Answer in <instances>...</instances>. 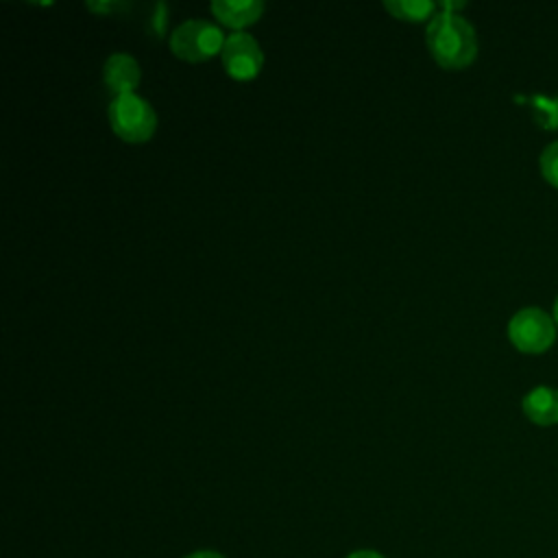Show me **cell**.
Segmentation results:
<instances>
[{
    "label": "cell",
    "mask_w": 558,
    "mask_h": 558,
    "mask_svg": "<svg viewBox=\"0 0 558 558\" xmlns=\"http://www.w3.org/2000/svg\"><path fill=\"white\" fill-rule=\"evenodd\" d=\"M425 41L438 65L460 70L477 54V37L471 22L453 11H436L425 28Z\"/></svg>",
    "instance_id": "obj_1"
},
{
    "label": "cell",
    "mask_w": 558,
    "mask_h": 558,
    "mask_svg": "<svg viewBox=\"0 0 558 558\" xmlns=\"http://www.w3.org/2000/svg\"><path fill=\"white\" fill-rule=\"evenodd\" d=\"M541 174L547 183L558 187V142H551L541 153Z\"/></svg>",
    "instance_id": "obj_11"
},
{
    "label": "cell",
    "mask_w": 558,
    "mask_h": 558,
    "mask_svg": "<svg viewBox=\"0 0 558 558\" xmlns=\"http://www.w3.org/2000/svg\"><path fill=\"white\" fill-rule=\"evenodd\" d=\"M521 408L532 423L554 425L558 423V390L551 386H536L523 397Z\"/></svg>",
    "instance_id": "obj_7"
},
{
    "label": "cell",
    "mask_w": 558,
    "mask_h": 558,
    "mask_svg": "<svg viewBox=\"0 0 558 558\" xmlns=\"http://www.w3.org/2000/svg\"><path fill=\"white\" fill-rule=\"evenodd\" d=\"M554 318H556V323H558V299H556V303H554Z\"/></svg>",
    "instance_id": "obj_16"
},
{
    "label": "cell",
    "mask_w": 558,
    "mask_h": 558,
    "mask_svg": "<svg viewBox=\"0 0 558 558\" xmlns=\"http://www.w3.org/2000/svg\"><path fill=\"white\" fill-rule=\"evenodd\" d=\"M225 39L227 37L216 24L209 20L192 17L181 22L170 33V50L185 61H205L222 50Z\"/></svg>",
    "instance_id": "obj_3"
},
{
    "label": "cell",
    "mask_w": 558,
    "mask_h": 558,
    "mask_svg": "<svg viewBox=\"0 0 558 558\" xmlns=\"http://www.w3.org/2000/svg\"><path fill=\"white\" fill-rule=\"evenodd\" d=\"M85 7L89 11H96V13H113V11L129 9V4L120 2V0H89Z\"/></svg>",
    "instance_id": "obj_12"
},
{
    "label": "cell",
    "mask_w": 558,
    "mask_h": 558,
    "mask_svg": "<svg viewBox=\"0 0 558 558\" xmlns=\"http://www.w3.org/2000/svg\"><path fill=\"white\" fill-rule=\"evenodd\" d=\"M349 558H384V556H379L377 551H368V549H364V551H355V554H351Z\"/></svg>",
    "instance_id": "obj_14"
},
{
    "label": "cell",
    "mask_w": 558,
    "mask_h": 558,
    "mask_svg": "<svg viewBox=\"0 0 558 558\" xmlns=\"http://www.w3.org/2000/svg\"><path fill=\"white\" fill-rule=\"evenodd\" d=\"M187 558H222V556L216 554V551H196V554H192Z\"/></svg>",
    "instance_id": "obj_15"
},
{
    "label": "cell",
    "mask_w": 558,
    "mask_h": 558,
    "mask_svg": "<svg viewBox=\"0 0 558 558\" xmlns=\"http://www.w3.org/2000/svg\"><path fill=\"white\" fill-rule=\"evenodd\" d=\"M510 342L523 353H543L554 344L556 327L541 307H523L508 323Z\"/></svg>",
    "instance_id": "obj_4"
},
{
    "label": "cell",
    "mask_w": 558,
    "mask_h": 558,
    "mask_svg": "<svg viewBox=\"0 0 558 558\" xmlns=\"http://www.w3.org/2000/svg\"><path fill=\"white\" fill-rule=\"evenodd\" d=\"M530 105H532V113H534V120L538 126L558 129V98L532 96Z\"/></svg>",
    "instance_id": "obj_10"
},
{
    "label": "cell",
    "mask_w": 558,
    "mask_h": 558,
    "mask_svg": "<svg viewBox=\"0 0 558 558\" xmlns=\"http://www.w3.org/2000/svg\"><path fill=\"white\" fill-rule=\"evenodd\" d=\"M209 9H211L214 17H218V22H222L231 28H242L262 15L264 2H259V0H214L209 4Z\"/></svg>",
    "instance_id": "obj_8"
},
{
    "label": "cell",
    "mask_w": 558,
    "mask_h": 558,
    "mask_svg": "<svg viewBox=\"0 0 558 558\" xmlns=\"http://www.w3.org/2000/svg\"><path fill=\"white\" fill-rule=\"evenodd\" d=\"M384 9L399 20L408 22H421L425 17L432 20V15L438 11V2L432 0H384Z\"/></svg>",
    "instance_id": "obj_9"
},
{
    "label": "cell",
    "mask_w": 558,
    "mask_h": 558,
    "mask_svg": "<svg viewBox=\"0 0 558 558\" xmlns=\"http://www.w3.org/2000/svg\"><path fill=\"white\" fill-rule=\"evenodd\" d=\"M220 57H222V65L229 72V76H233L238 81L253 78L264 61L257 41L244 31H233L231 35H227Z\"/></svg>",
    "instance_id": "obj_5"
},
{
    "label": "cell",
    "mask_w": 558,
    "mask_h": 558,
    "mask_svg": "<svg viewBox=\"0 0 558 558\" xmlns=\"http://www.w3.org/2000/svg\"><path fill=\"white\" fill-rule=\"evenodd\" d=\"M150 24H153V31L155 33H163V26H166V7L159 2L155 4V11H153V17H150Z\"/></svg>",
    "instance_id": "obj_13"
},
{
    "label": "cell",
    "mask_w": 558,
    "mask_h": 558,
    "mask_svg": "<svg viewBox=\"0 0 558 558\" xmlns=\"http://www.w3.org/2000/svg\"><path fill=\"white\" fill-rule=\"evenodd\" d=\"M107 118L113 133L126 142H146L157 124L153 107L135 92L116 96L107 107Z\"/></svg>",
    "instance_id": "obj_2"
},
{
    "label": "cell",
    "mask_w": 558,
    "mask_h": 558,
    "mask_svg": "<svg viewBox=\"0 0 558 558\" xmlns=\"http://www.w3.org/2000/svg\"><path fill=\"white\" fill-rule=\"evenodd\" d=\"M102 81L116 96L133 94L135 85L140 83V65L131 54L113 52L102 65Z\"/></svg>",
    "instance_id": "obj_6"
}]
</instances>
